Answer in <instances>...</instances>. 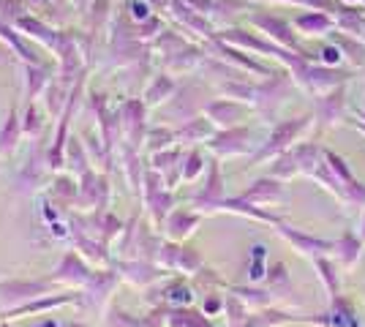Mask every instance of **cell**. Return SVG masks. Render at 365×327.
I'll return each instance as SVG.
<instances>
[{"mask_svg":"<svg viewBox=\"0 0 365 327\" xmlns=\"http://www.w3.org/2000/svg\"><path fill=\"white\" fill-rule=\"evenodd\" d=\"M172 204H175V197L169 194L167 188H161L158 194H153L150 199L145 202V207H148V213H150V218H153V224H155V227H161V224L169 218V213H172Z\"/></svg>","mask_w":365,"mask_h":327,"instance_id":"12","label":"cell"},{"mask_svg":"<svg viewBox=\"0 0 365 327\" xmlns=\"http://www.w3.org/2000/svg\"><path fill=\"white\" fill-rule=\"evenodd\" d=\"M169 327H210L205 322V316L191 311H175L169 316Z\"/></svg>","mask_w":365,"mask_h":327,"instance_id":"15","label":"cell"},{"mask_svg":"<svg viewBox=\"0 0 365 327\" xmlns=\"http://www.w3.org/2000/svg\"><path fill=\"white\" fill-rule=\"evenodd\" d=\"M52 289H55L52 276L49 279H0V313L14 311L36 297L49 295Z\"/></svg>","mask_w":365,"mask_h":327,"instance_id":"1","label":"cell"},{"mask_svg":"<svg viewBox=\"0 0 365 327\" xmlns=\"http://www.w3.org/2000/svg\"><path fill=\"white\" fill-rule=\"evenodd\" d=\"M164 224H167V234L172 240H185L199 227V216L197 213H188V210H175V213H169Z\"/></svg>","mask_w":365,"mask_h":327,"instance_id":"9","label":"cell"},{"mask_svg":"<svg viewBox=\"0 0 365 327\" xmlns=\"http://www.w3.org/2000/svg\"><path fill=\"white\" fill-rule=\"evenodd\" d=\"M109 202H112V186L107 175L91 170L79 177V194H76L79 213H101V210H109Z\"/></svg>","mask_w":365,"mask_h":327,"instance_id":"2","label":"cell"},{"mask_svg":"<svg viewBox=\"0 0 365 327\" xmlns=\"http://www.w3.org/2000/svg\"><path fill=\"white\" fill-rule=\"evenodd\" d=\"M148 142H150L148 147H150L153 153L167 150L169 142H172V131H167V128H164V131H161V128H155V131H150V134H148Z\"/></svg>","mask_w":365,"mask_h":327,"instance_id":"17","label":"cell"},{"mask_svg":"<svg viewBox=\"0 0 365 327\" xmlns=\"http://www.w3.org/2000/svg\"><path fill=\"white\" fill-rule=\"evenodd\" d=\"M22 134H25V131H22V120L16 118V112H9L6 123L0 125V158L14 156Z\"/></svg>","mask_w":365,"mask_h":327,"instance_id":"8","label":"cell"},{"mask_svg":"<svg viewBox=\"0 0 365 327\" xmlns=\"http://www.w3.org/2000/svg\"><path fill=\"white\" fill-rule=\"evenodd\" d=\"M71 240H74V249L79 251L93 267H107L109 262H112L109 246L101 237H96V234H71Z\"/></svg>","mask_w":365,"mask_h":327,"instance_id":"7","label":"cell"},{"mask_svg":"<svg viewBox=\"0 0 365 327\" xmlns=\"http://www.w3.org/2000/svg\"><path fill=\"white\" fill-rule=\"evenodd\" d=\"M76 194H79V177L74 175L55 177V183L49 188V199L58 204H76Z\"/></svg>","mask_w":365,"mask_h":327,"instance_id":"11","label":"cell"},{"mask_svg":"<svg viewBox=\"0 0 365 327\" xmlns=\"http://www.w3.org/2000/svg\"><path fill=\"white\" fill-rule=\"evenodd\" d=\"M61 327H88V325H79V322H76V325H61Z\"/></svg>","mask_w":365,"mask_h":327,"instance_id":"20","label":"cell"},{"mask_svg":"<svg viewBox=\"0 0 365 327\" xmlns=\"http://www.w3.org/2000/svg\"><path fill=\"white\" fill-rule=\"evenodd\" d=\"M199 170H202V158H199V153H191L188 161H185V167H182V177L185 180H194L199 175Z\"/></svg>","mask_w":365,"mask_h":327,"instance_id":"19","label":"cell"},{"mask_svg":"<svg viewBox=\"0 0 365 327\" xmlns=\"http://www.w3.org/2000/svg\"><path fill=\"white\" fill-rule=\"evenodd\" d=\"M41 128H44L41 115H38L36 104H31V107L25 109V115H22V131H25V134H31V137H38V134H41Z\"/></svg>","mask_w":365,"mask_h":327,"instance_id":"16","label":"cell"},{"mask_svg":"<svg viewBox=\"0 0 365 327\" xmlns=\"http://www.w3.org/2000/svg\"><path fill=\"white\" fill-rule=\"evenodd\" d=\"M118 270H107V267H96L93 270V279L85 284L82 289V303H88L93 311H104L109 303V297L118 286Z\"/></svg>","mask_w":365,"mask_h":327,"instance_id":"4","label":"cell"},{"mask_svg":"<svg viewBox=\"0 0 365 327\" xmlns=\"http://www.w3.org/2000/svg\"><path fill=\"white\" fill-rule=\"evenodd\" d=\"M167 300L169 303H191V289L188 286H169L167 289Z\"/></svg>","mask_w":365,"mask_h":327,"instance_id":"18","label":"cell"},{"mask_svg":"<svg viewBox=\"0 0 365 327\" xmlns=\"http://www.w3.org/2000/svg\"><path fill=\"white\" fill-rule=\"evenodd\" d=\"M0 327H9V325H6V322H3V325H0Z\"/></svg>","mask_w":365,"mask_h":327,"instance_id":"21","label":"cell"},{"mask_svg":"<svg viewBox=\"0 0 365 327\" xmlns=\"http://www.w3.org/2000/svg\"><path fill=\"white\" fill-rule=\"evenodd\" d=\"M118 118H120V134L123 140H125V145L137 147L139 142H142V125H145V107H142V101L123 104Z\"/></svg>","mask_w":365,"mask_h":327,"instance_id":"6","label":"cell"},{"mask_svg":"<svg viewBox=\"0 0 365 327\" xmlns=\"http://www.w3.org/2000/svg\"><path fill=\"white\" fill-rule=\"evenodd\" d=\"M169 93H172V82H169L167 77H155L153 85L148 88V93H145V104L155 107V104H161Z\"/></svg>","mask_w":365,"mask_h":327,"instance_id":"13","label":"cell"},{"mask_svg":"<svg viewBox=\"0 0 365 327\" xmlns=\"http://www.w3.org/2000/svg\"><path fill=\"white\" fill-rule=\"evenodd\" d=\"M93 270H96V267H93L79 251L71 249L63 254L61 265L55 267V273H52V281L68 286V289H85V284L93 279Z\"/></svg>","mask_w":365,"mask_h":327,"instance_id":"3","label":"cell"},{"mask_svg":"<svg viewBox=\"0 0 365 327\" xmlns=\"http://www.w3.org/2000/svg\"><path fill=\"white\" fill-rule=\"evenodd\" d=\"M85 150L88 147H85V142L79 140V137H68V145H66V167L71 170L74 177H82V175L91 172V158H88Z\"/></svg>","mask_w":365,"mask_h":327,"instance_id":"10","label":"cell"},{"mask_svg":"<svg viewBox=\"0 0 365 327\" xmlns=\"http://www.w3.org/2000/svg\"><path fill=\"white\" fill-rule=\"evenodd\" d=\"M41 88H46L44 71H38V68H31V66H25V93H28V101L38 98Z\"/></svg>","mask_w":365,"mask_h":327,"instance_id":"14","label":"cell"},{"mask_svg":"<svg viewBox=\"0 0 365 327\" xmlns=\"http://www.w3.org/2000/svg\"><path fill=\"white\" fill-rule=\"evenodd\" d=\"M115 270H118V276L120 281H128V284H134V286H150L153 281L161 279V270L155 265H150L148 259H118L115 262Z\"/></svg>","mask_w":365,"mask_h":327,"instance_id":"5","label":"cell"}]
</instances>
